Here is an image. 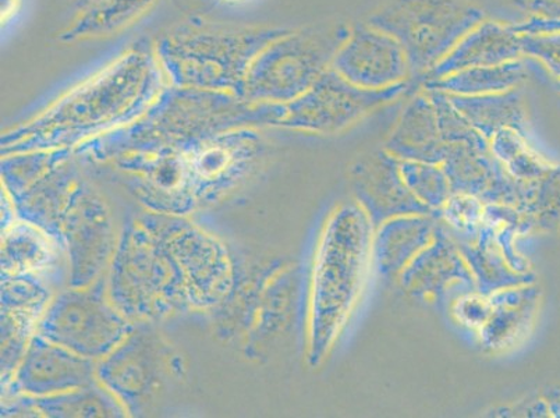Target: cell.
<instances>
[{
	"label": "cell",
	"mask_w": 560,
	"mask_h": 418,
	"mask_svg": "<svg viewBox=\"0 0 560 418\" xmlns=\"http://www.w3.org/2000/svg\"><path fill=\"white\" fill-rule=\"evenodd\" d=\"M79 2L81 3V7H83V4L89 2V0H79Z\"/></svg>",
	"instance_id": "cell-38"
},
{
	"label": "cell",
	"mask_w": 560,
	"mask_h": 418,
	"mask_svg": "<svg viewBox=\"0 0 560 418\" xmlns=\"http://www.w3.org/2000/svg\"><path fill=\"white\" fill-rule=\"evenodd\" d=\"M32 417H124L126 410L119 400L98 384L81 387V390L63 392L49 396H14V406L4 405L2 417L20 416Z\"/></svg>",
	"instance_id": "cell-22"
},
{
	"label": "cell",
	"mask_w": 560,
	"mask_h": 418,
	"mask_svg": "<svg viewBox=\"0 0 560 418\" xmlns=\"http://www.w3.org/2000/svg\"><path fill=\"white\" fill-rule=\"evenodd\" d=\"M167 85L154 50L129 49L56 100L27 124L4 132L2 156L80 147L135 124Z\"/></svg>",
	"instance_id": "cell-1"
},
{
	"label": "cell",
	"mask_w": 560,
	"mask_h": 418,
	"mask_svg": "<svg viewBox=\"0 0 560 418\" xmlns=\"http://www.w3.org/2000/svg\"><path fill=\"white\" fill-rule=\"evenodd\" d=\"M491 314L478 330L483 349L503 351L526 338L536 321L541 292L534 283L521 285L488 294Z\"/></svg>",
	"instance_id": "cell-21"
},
{
	"label": "cell",
	"mask_w": 560,
	"mask_h": 418,
	"mask_svg": "<svg viewBox=\"0 0 560 418\" xmlns=\"http://www.w3.org/2000/svg\"><path fill=\"white\" fill-rule=\"evenodd\" d=\"M486 20L468 0H390L366 23L401 45L411 73L424 78L457 43Z\"/></svg>",
	"instance_id": "cell-6"
},
{
	"label": "cell",
	"mask_w": 560,
	"mask_h": 418,
	"mask_svg": "<svg viewBox=\"0 0 560 418\" xmlns=\"http://www.w3.org/2000/svg\"><path fill=\"white\" fill-rule=\"evenodd\" d=\"M399 171L412 196L440 217L453 191L446 173L434 163L399 160Z\"/></svg>",
	"instance_id": "cell-29"
},
{
	"label": "cell",
	"mask_w": 560,
	"mask_h": 418,
	"mask_svg": "<svg viewBox=\"0 0 560 418\" xmlns=\"http://www.w3.org/2000/svg\"><path fill=\"white\" fill-rule=\"evenodd\" d=\"M487 204L467 193H453L442 208L440 221L457 242H472L486 219Z\"/></svg>",
	"instance_id": "cell-30"
},
{
	"label": "cell",
	"mask_w": 560,
	"mask_h": 418,
	"mask_svg": "<svg viewBox=\"0 0 560 418\" xmlns=\"http://www.w3.org/2000/svg\"><path fill=\"white\" fill-rule=\"evenodd\" d=\"M351 181L358 202L375 228L395 217L411 213L435 216L412 196L401 178L399 160L386 150L360 161L351 171Z\"/></svg>",
	"instance_id": "cell-17"
},
{
	"label": "cell",
	"mask_w": 560,
	"mask_h": 418,
	"mask_svg": "<svg viewBox=\"0 0 560 418\" xmlns=\"http://www.w3.org/2000/svg\"><path fill=\"white\" fill-rule=\"evenodd\" d=\"M106 290L115 307L135 324H156L195 313L185 272L149 211L121 229Z\"/></svg>",
	"instance_id": "cell-4"
},
{
	"label": "cell",
	"mask_w": 560,
	"mask_h": 418,
	"mask_svg": "<svg viewBox=\"0 0 560 418\" xmlns=\"http://www.w3.org/2000/svg\"><path fill=\"white\" fill-rule=\"evenodd\" d=\"M452 313L462 325L480 330L491 314V303L487 294L467 292L457 295L452 303Z\"/></svg>",
	"instance_id": "cell-32"
},
{
	"label": "cell",
	"mask_w": 560,
	"mask_h": 418,
	"mask_svg": "<svg viewBox=\"0 0 560 418\" xmlns=\"http://www.w3.org/2000/svg\"><path fill=\"white\" fill-rule=\"evenodd\" d=\"M521 59L487 68L457 71L446 78L425 81V90L442 91L453 95H483L505 93L516 89L526 79Z\"/></svg>",
	"instance_id": "cell-27"
},
{
	"label": "cell",
	"mask_w": 560,
	"mask_h": 418,
	"mask_svg": "<svg viewBox=\"0 0 560 418\" xmlns=\"http://www.w3.org/2000/svg\"><path fill=\"white\" fill-rule=\"evenodd\" d=\"M343 23L288 32L269 43L249 66L243 100L252 104H288L307 93L330 68L348 38Z\"/></svg>",
	"instance_id": "cell-5"
},
{
	"label": "cell",
	"mask_w": 560,
	"mask_h": 418,
	"mask_svg": "<svg viewBox=\"0 0 560 418\" xmlns=\"http://www.w3.org/2000/svg\"><path fill=\"white\" fill-rule=\"evenodd\" d=\"M110 302L106 279L56 295L40 318L37 334L85 359L100 361L136 329Z\"/></svg>",
	"instance_id": "cell-8"
},
{
	"label": "cell",
	"mask_w": 560,
	"mask_h": 418,
	"mask_svg": "<svg viewBox=\"0 0 560 418\" xmlns=\"http://www.w3.org/2000/svg\"><path fill=\"white\" fill-rule=\"evenodd\" d=\"M457 111L488 141L503 129L526 132L527 114L516 89L505 93L483 95L447 94Z\"/></svg>",
	"instance_id": "cell-26"
},
{
	"label": "cell",
	"mask_w": 560,
	"mask_h": 418,
	"mask_svg": "<svg viewBox=\"0 0 560 418\" xmlns=\"http://www.w3.org/2000/svg\"><path fill=\"white\" fill-rule=\"evenodd\" d=\"M2 275H28L49 285L68 282V256L50 234L18 218L2 231Z\"/></svg>",
	"instance_id": "cell-18"
},
{
	"label": "cell",
	"mask_w": 560,
	"mask_h": 418,
	"mask_svg": "<svg viewBox=\"0 0 560 418\" xmlns=\"http://www.w3.org/2000/svg\"><path fill=\"white\" fill-rule=\"evenodd\" d=\"M16 2L18 0H2V24H7L8 20L13 16Z\"/></svg>",
	"instance_id": "cell-36"
},
{
	"label": "cell",
	"mask_w": 560,
	"mask_h": 418,
	"mask_svg": "<svg viewBox=\"0 0 560 418\" xmlns=\"http://www.w3.org/2000/svg\"><path fill=\"white\" fill-rule=\"evenodd\" d=\"M522 56L521 34L514 32L512 24L483 20L424 79L438 80L460 70L513 62Z\"/></svg>",
	"instance_id": "cell-19"
},
{
	"label": "cell",
	"mask_w": 560,
	"mask_h": 418,
	"mask_svg": "<svg viewBox=\"0 0 560 418\" xmlns=\"http://www.w3.org/2000/svg\"><path fill=\"white\" fill-rule=\"evenodd\" d=\"M95 384H98L96 361L35 334L13 379L3 390L12 396H49Z\"/></svg>",
	"instance_id": "cell-14"
},
{
	"label": "cell",
	"mask_w": 560,
	"mask_h": 418,
	"mask_svg": "<svg viewBox=\"0 0 560 418\" xmlns=\"http://www.w3.org/2000/svg\"><path fill=\"white\" fill-rule=\"evenodd\" d=\"M150 213L185 272L192 311L201 313L229 302L236 290V271L225 244L186 217Z\"/></svg>",
	"instance_id": "cell-10"
},
{
	"label": "cell",
	"mask_w": 560,
	"mask_h": 418,
	"mask_svg": "<svg viewBox=\"0 0 560 418\" xmlns=\"http://www.w3.org/2000/svg\"><path fill=\"white\" fill-rule=\"evenodd\" d=\"M108 204L89 182H81L60 229L68 256V288H86L109 267L117 244Z\"/></svg>",
	"instance_id": "cell-12"
},
{
	"label": "cell",
	"mask_w": 560,
	"mask_h": 418,
	"mask_svg": "<svg viewBox=\"0 0 560 418\" xmlns=\"http://www.w3.org/2000/svg\"><path fill=\"white\" fill-rule=\"evenodd\" d=\"M385 150L404 161H417L441 165L444 154L436 112L429 93L417 95L406 106L392 131Z\"/></svg>",
	"instance_id": "cell-23"
},
{
	"label": "cell",
	"mask_w": 560,
	"mask_h": 418,
	"mask_svg": "<svg viewBox=\"0 0 560 418\" xmlns=\"http://www.w3.org/2000/svg\"><path fill=\"white\" fill-rule=\"evenodd\" d=\"M440 218L411 213L388 219L375 228L373 268L381 277H399L401 271L434 241Z\"/></svg>",
	"instance_id": "cell-20"
},
{
	"label": "cell",
	"mask_w": 560,
	"mask_h": 418,
	"mask_svg": "<svg viewBox=\"0 0 560 418\" xmlns=\"http://www.w3.org/2000/svg\"><path fill=\"white\" fill-rule=\"evenodd\" d=\"M218 2L229 8H244L256 2V0H218Z\"/></svg>",
	"instance_id": "cell-37"
},
{
	"label": "cell",
	"mask_w": 560,
	"mask_h": 418,
	"mask_svg": "<svg viewBox=\"0 0 560 418\" xmlns=\"http://www.w3.org/2000/svg\"><path fill=\"white\" fill-rule=\"evenodd\" d=\"M405 91L406 84L381 91L359 89L329 68L299 98L288 104H271V126L336 135L399 98Z\"/></svg>",
	"instance_id": "cell-9"
},
{
	"label": "cell",
	"mask_w": 560,
	"mask_h": 418,
	"mask_svg": "<svg viewBox=\"0 0 560 418\" xmlns=\"http://www.w3.org/2000/svg\"><path fill=\"white\" fill-rule=\"evenodd\" d=\"M493 156L516 181L533 182L548 176L559 166L538 154L529 144L526 132L516 129H503L490 140Z\"/></svg>",
	"instance_id": "cell-28"
},
{
	"label": "cell",
	"mask_w": 560,
	"mask_h": 418,
	"mask_svg": "<svg viewBox=\"0 0 560 418\" xmlns=\"http://www.w3.org/2000/svg\"><path fill=\"white\" fill-rule=\"evenodd\" d=\"M52 299L43 279L2 275V387L13 379Z\"/></svg>",
	"instance_id": "cell-15"
},
{
	"label": "cell",
	"mask_w": 560,
	"mask_h": 418,
	"mask_svg": "<svg viewBox=\"0 0 560 418\" xmlns=\"http://www.w3.org/2000/svg\"><path fill=\"white\" fill-rule=\"evenodd\" d=\"M171 349L152 333L149 324H137L129 338L105 359L96 361V380L119 400L130 416H140L160 397L171 374L176 375Z\"/></svg>",
	"instance_id": "cell-11"
},
{
	"label": "cell",
	"mask_w": 560,
	"mask_h": 418,
	"mask_svg": "<svg viewBox=\"0 0 560 418\" xmlns=\"http://www.w3.org/2000/svg\"><path fill=\"white\" fill-rule=\"evenodd\" d=\"M348 83L370 91L406 84L411 74L401 45L369 23L354 25L330 65Z\"/></svg>",
	"instance_id": "cell-13"
},
{
	"label": "cell",
	"mask_w": 560,
	"mask_h": 418,
	"mask_svg": "<svg viewBox=\"0 0 560 418\" xmlns=\"http://www.w3.org/2000/svg\"><path fill=\"white\" fill-rule=\"evenodd\" d=\"M513 3L532 18L542 20L560 19V0H513Z\"/></svg>",
	"instance_id": "cell-33"
},
{
	"label": "cell",
	"mask_w": 560,
	"mask_h": 418,
	"mask_svg": "<svg viewBox=\"0 0 560 418\" xmlns=\"http://www.w3.org/2000/svg\"><path fill=\"white\" fill-rule=\"evenodd\" d=\"M399 279L407 293L430 302H442L455 287L465 292L477 290L465 257L442 222L434 241L407 265Z\"/></svg>",
	"instance_id": "cell-16"
},
{
	"label": "cell",
	"mask_w": 560,
	"mask_h": 418,
	"mask_svg": "<svg viewBox=\"0 0 560 418\" xmlns=\"http://www.w3.org/2000/svg\"><path fill=\"white\" fill-rule=\"evenodd\" d=\"M375 227L358 201L336 207L315 249L308 295V361L317 367L332 350L359 303L373 268Z\"/></svg>",
	"instance_id": "cell-2"
},
{
	"label": "cell",
	"mask_w": 560,
	"mask_h": 418,
	"mask_svg": "<svg viewBox=\"0 0 560 418\" xmlns=\"http://www.w3.org/2000/svg\"><path fill=\"white\" fill-rule=\"evenodd\" d=\"M514 32L518 34H537V33H551L560 32L559 20H542L529 18L527 22L521 24H512Z\"/></svg>",
	"instance_id": "cell-34"
},
{
	"label": "cell",
	"mask_w": 560,
	"mask_h": 418,
	"mask_svg": "<svg viewBox=\"0 0 560 418\" xmlns=\"http://www.w3.org/2000/svg\"><path fill=\"white\" fill-rule=\"evenodd\" d=\"M73 155L69 148H62L4 155L2 160V188L18 218L43 229L59 243L66 211L84 181Z\"/></svg>",
	"instance_id": "cell-7"
},
{
	"label": "cell",
	"mask_w": 560,
	"mask_h": 418,
	"mask_svg": "<svg viewBox=\"0 0 560 418\" xmlns=\"http://www.w3.org/2000/svg\"><path fill=\"white\" fill-rule=\"evenodd\" d=\"M155 3L156 0H89L60 39L63 43H79L110 37L140 22Z\"/></svg>",
	"instance_id": "cell-24"
},
{
	"label": "cell",
	"mask_w": 560,
	"mask_h": 418,
	"mask_svg": "<svg viewBox=\"0 0 560 418\" xmlns=\"http://www.w3.org/2000/svg\"><path fill=\"white\" fill-rule=\"evenodd\" d=\"M541 396L547 403L549 417H560V386L548 387Z\"/></svg>",
	"instance_id": "cell-35"
},
{
	"label": "cell",
	"mask_w": 560,
	"mask_h": 418,
	"mask_svg": "<svg viewBox=\"0 0 560 418\" xmlns=\"http://www.w3.org/2000/svg\"><path fill=\"white\" fill-rule=\"evenodd\" d=\"M287 32L190 20L162 35L152 50L167 85L243 98L253 60Z\"/></svg>",
	"instance_id": "cell-3"
},
{
	"label": "cell",
	"mask_w": 560,
	"mask_h": 418,
	"mask_svg": "<svg viewBox=\"0 0 560 418\" xmlns=\"http://www.w3.org/2000/svg\"><path fill=\"white\" fill-rule=\"evenodd\" d=\"M455 242L476 279L477 292L488 295L498 290L536 282L533 272L517 274L509 267L490 223L483 221L475 241Z\"/></svg>",
	"instance_id": "cell-25"
},
{
	"label": "cell",
	"mask_w": 560,
	"mask_h": 418,
	"mask_svg": "<svg viewBox=\"0 0 560 418\" xmlns=\"http://www.w3.org/2000/svg\"><path fill=\"white\" fill-rule=\"evenodd\" d=\"M523 56L537 59L560 83V32L521 34Z\"/></svg>",
	"instance_id": "cell-31"
}]
</instances>
